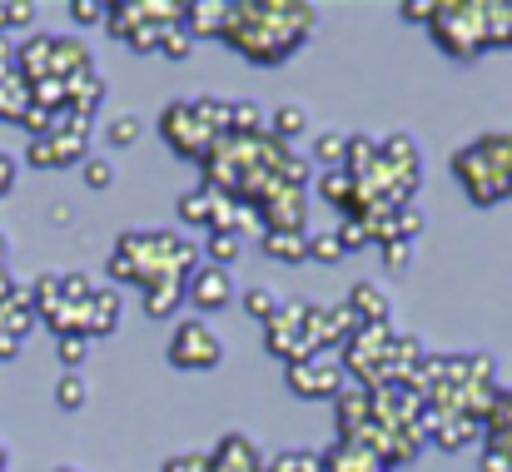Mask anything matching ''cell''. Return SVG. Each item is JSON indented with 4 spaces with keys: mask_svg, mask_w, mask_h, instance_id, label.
Instances as JSON below:
<instances>
[{
    "mask_svg": "<svg viewBox=\"0 0 512 472\" xmlns=\"http://www.w3.org/2000/svg\"><path fill=\"white\" fill-rule=\"evenodd\" d=\"M314 5L299 0H229L219 40L249 65H284L314 35Z\"/></svg>",
    "mask_w": 512,
    "mask_h": 472,
    "instance_id": "6da1fadb",
    "label": "cell"
},
{
    "mask_svg": "<svg viewBox=\"0 0 512 472\" xmlns=\"http://www.w3.org/2000/svg\"><path fill=\"white\" fill-rule=\"evenodd\" d=\"M428 30L453 60H478L512 40V0H433Z\"/></svg>",
    "mask_w": 512,
    "mask_h": 472,
    "instance_id": "7a4b0ae2",
    "label": "cell"
},
{
    "mask_svg": "<svg viewBox=\"0 0 512 472\" xmlns=\"http://www.w3.org/2000/svg\"><path fill=\"white\" fill-rule=\"evenodd\" d=\"M453 179L463 184V194L478 209H493L512 194V130L478 135L473 145H463L453 155Z\"/></svg>",
    "mask_w": 512,
    "mask_h": 472,
    "instance_id": "3957f363",
    "label": "cell"
},
{
    "mask_svg": "<svg viewBox=\"0 0 512 472\" xmlns=\"http://www.w3.org/2000/svg\"><path fill=\"white\" fill-rule=\"evenodd\" d=\"M165 353H170L174 368H189V373H209V368L224 363V343H219V333L204 318H179Z\"/></svg>",
    "mask_w": 512,
    "mask_h": 472,
    "instance_id": "277c9868",
    "label": "cell"
},
{
    "mask_svg": "<svg viewBox=\"0 0 512 472\" xmlns=\"http://www.w3.org/2000/svg\"><path fill=\"white\" fill-rule=\"evenodd\" d=\"M160 135L170 140V150L179 159H199L209 155V145L219 140L209 125H204V115H199V105L194 100H174V105H165V115H160Z\"/></svg>",
    "mask_w": 512,
    "mask_h": 472,
    "instance_id": "5b68a950",
    "label": "cell"
},
{
    "mask_svg": "<svg viewBox=\"0 0 512 472\" xmlns=\"http://www.w3.org/2000/svg\"><path fill=\"white\" fill-rule=\"evenodd\" d=\"M264 348L284 363H299V358H314V343L304 338V299L284 304L279 314L264 323Z\"/></svg>",
    "mask_w": 512,
    "mask_h": 472,
    "instance_id": "8992f818",
    "label": "cell"
},
{
    "mask_svg": "<svg viewBox=\"0 0 512 472\" xmlns=\"http://www.w3.org/2000/svg\"><path fill=\"white\" fill-rule=\"evenodd\" d=\"M289 388H294L299 398H339L343 388H348V378H343V363H339V358H324V353H314V358H299V363H289Z\"/></svg>",
    "mask_w": 512,
    "mask_h": 472,
    "instance_id": "52a82bcc",
    "label": "cell"
},
{
    "mask_svg": "<svg viewBox=\"0 0 512 472\" xmlns=\"http://www.w3.org/2000/svg\"><path fill=\"white\" fill-rule=\"evenodd\" d=\"M184 299L199 309V314H214V309H229L239 294H234V269H219V264H199L184 284Z\"/></svg>",
    "mask_w": 512,
    "mask_h": 472,
    "instance_id": "ba28073f",
    "label": "cell"
},
{
    "mask_svg": "<svg viewBox=\"0 0 512 472\" xmlns=\"http://www.w3.org/2000/svg\"><path fill=\"white\" fill-rule=\"evenodd\" d=\"M204 458H209L204 472H269V458H264L244 433L219 438V443H214V453H204Z\"/></svg>",
    "mask_w": 512,
    "mask_h": 472,
    "instance_id": "9c48e42d",
    "label": "cell"
},
{
    "mask_svg": "<svg viewBox=\"0 0 512 472\" xmlns=\"http://www.w3.org/2000/svg\"><path fill=\"white\" fill-rule=\"evenodd\" d=\"M25 159H30L35 169H65V164H85V159H90V140H75V135H60V130H50L45 140H30Z\"/></svg>",
    "mask_w": 512,
    "mask_h": 472,
    "instance_id": "30bf717a",
    "label": "cell"
},
{
    "mask_svg": "<svg viewBox=\"0 0 512 472\" xmlns=\"http://www.w3.org/2000/svg\"><path fill=\"white\" fill-rule=\"evenodd\" d=\"M140 294H145V314L150 318H174L179 304H184V279L179 274H155V279L140 284Z\"/></svg>",
    "mask_w": 512,
    "mask_h": 472,
    "instance_id": "8fae6325",
    "label": "cell"
},
{
    "mask_svg": "<svg viewBox=\"0 0 512 472\" xmlns=\"http://www.w3.org/2000/svg\"><path fill=\"white\" fill-rule=\"evenodd\" d=\"M50 50H55V35H30L25 45H15V75L25 85L50 80Z\"/></svg>",
    "mask_w": 512,
    "mask_h": 472,
    "instance_id": "7c38bea8",
    "label": "cell"
},
{
    "mask_svg": "<svg viewBox=\"0 0 512 472\" xmlns=\"http://www.w3.org/2000/svg\"><path fill=\"white\" fill-rule=\"evenodd\" d=\"M90 45L85 40H70V35H55V50H50V75L55 80H80L90 75Z\"/></svg>",
    "mask_w": 512,
    "mask_h": 472,
    "instance_id": "4fadbf2b",
    "label": "cell"
},
{
    "mask_svg": "<svg viewBox=\"0 0 512 472\" xmlns=\"http://www.w3.org/2000/svg\"><path fill=\"white\" fill-rule=\"evenodd\" d=\"M343 304L358 314V323H363V328H378V323H388V318H393V309H388V294H383L378 284H368V279H363V284H353Z\"/></svg>",
    "mask_w": 512,
    "mask_h": 472,
    "instance_id": "5bb4252c",
    "label": "cell"
},
{
    "mask_svg": "<svg viewBox=\"0 0 512 472\" xmlns=\"http://www.w3.org/2000/svg\"><path fill=\"white\" fill-rule=\"evenodd\" d=\"M324 472H388V463L363 443H334V453H324Z\"/></svg>",
    "mask_w": 512,
    "mask_h": 472,
    "instance_id": "9a60e30c",
    "label": "cell"
},
{
    "mask_svg": "<svg viewBox=\"0 0 512 472\" xmlns=\"http://www.w3.org/2000/svg\"><path fill=\"white\" fill-rule=\"evenodd\" d=\"M224 15H229V0H184V30H189V40L219 35L224 30Z\"/></svg>",
    "mask_w": 512,
    "mask_h": 472,
    "instance_id": "2e32d148",
    "label": "cell"
},
{
    "mask_svg": "<svg viewBox=\"0 0 512 472\" xmlns=\"http://www.w3.org/2000/svg\"><path fill=\"white\" fill-rule=\"evenodd\" d=\"M259 249L279 264H304L309 259V229L304 234H289V229H274V234H259Z\"/></svg>",
    "mask_w": 512,
    "mask_h": 472,
    "instance_id": "e0dca14e",
    "label": "cell"
},
{
    "mask_svg": "<svg viewBox=\"0 0 512 472\" xmlns=\"http://www.w3.org/2000/svg\"><path fill=\"white\" fill-rule=\"evenodd\" d=\"M115 323H120V294H115V289H95L90 304H85V328H90V338L115 333Z\"/></svg>",
    "mask_w": 512,
    "mask_h": 472,
    "instance_id": "ac0fdd59",
    "label": "cell"
},
{
    "mask_svg": "<svg viewBox=\"0 0 512 472\" xmlns=\"http://www.w3.org/2000/svg\"><path fill=\"white\" fill-rule=\"evenodd\" d=\"M319 194H324V199L339 209L343 219L358 209V179H348L343 169H324V174H319Z\"/></svg>",
    "mask_w": 512,
    "mask_h": 472,
    "instance_id": "d6986e66",
    "label": "cell"
},
{
    "mask_svg": "<svg viewBox=\"0 0 512 472\" xmlns=\"http://www.w3.org/2000/svg\"><path fill=\"white\" fill-rule=\"evenodd\" d=\"M65 90H70V110H80V115H100V100H105V80L90 70V75H80V80H65Z\"/></svg>",
    "mask_w": 512,
    "mask_h": 472,
    "instance_id": "ffe728a7",
    "label": "cell"
},
{
    "mask_svg": "<svg viewBox=\"0 0 512 472\" xmlns=\"http://www.w3.org/2000/svg\"><path fill=\"white\" fill-rule=\"evenodd\" d=\"M30 110V90L20 75H5L0 80V125H20V115Z\"/></svg>",
    "mask_w": 512,
    "mask_h": 472,
    "instance_id": "44dd1931",
    "label": "cell"
},
{
    "mask_svg": "<svg viewBox=\"0 0 512 472\" xmlns=\"http://www.w3.org/2000/svg\"><path fill=\"white\" fill-rule=\"evenodd\" d=\"M304 130H309V110H304V105H279V110L269 115V135H274V140H284V145H289V140H299Z\"/></svg>",
    "mask_w": 512,
    "mask_h": 472,
    "instance_id": "7402d4cb",
    "label": "cell"
},
{
    "mask_svg": "<svg viewBox=\"0 0 512 472\" xmlns=\"http://www.w3.org/2000/svg\"><path fill=\"white\" fill-rule=\"evenodd\" d=\"M373 159H378V140L348 135V155H343V174H348V179H363V174L373 169Z\"/></svg>",
    "mask_w": 512,
    "mask_h": 472,
    "instance_id": "603a6c76",
    "label": "cell"
},
{
    "mask_svg": "<svg viewBox=\"0 0 512 472\" xmlns=\"http://www.w3.org/2000/svg\"><path fill=\"white\" fill-rule=\"evenodd\" d=\"M229 135H269V115L249 100H234L229 110Z\"/></svg>",
    "mask_w": 512,
    "mask_h": 472,
    "instance_id": "cb8c5ba5",
    "label": "cell"
},
{
    "mask_svg": "<svg viewBox=\"0 0 512 472\" xmlns=\"http://www.w3.org/2000/svg\"><path fill=\"white\" fill-rule=\"evenodd\" d=\"M209 264H219V269H234L239 264V254H244V239L239 234H209V244L199 249Z\"/></svg>",
    "mask_w": 512,
    "mask_h": 472,
    "instance_id": "d4e9b609",
    "label": "cell"
},
{
    "mask_svg": "<svg viewBox=\"0 0 512 472\" xmlns=\"http://www.w3.org/2000/svg\"><path fill=\"white\" fill-rule=\"evenodd\" d=\"M55 403H60L65 413H80V408L90 403V383H85L80 373H60V383H55Z\"/></svg>",
    "mask_w": 512,
    "mask_h": 472,
    "instance_id": "484cf974",
    "label": "cell"
},
{
    "mask_svg": "<svg viewBox=\"0 0 512 472\" xmlns=\"http://www.w3.org/2000/svg\"><path fill=\"white\" fill-rule=\"evenodd\" d=\"M239 304H244V314L259 318V323H269V318L284 309V299H279V289H249V294H239Z\"/></svg>",
    "mask_w": 512,
    "mask_h": 472,
    "instance_id": "4316f807",
    "label": "cell"
},
{
    "mask_svg": "<svg viewBox=\"0 0 512 472\" xmlns=\"http://www.w3.org/2000/svg\"><path fill=\"white\" fill-rule=\"evenodd\" d=\"M209 204H214V189H189V194H179V219L184 224H209Z\"/></svg>",
    "mask_w": 512,
    "mask_h": 472,
    "instance_id": "83f0119b",
    "label": "cell"
},
{
    "mask_svg": "<svg viewBox=\"0 0 512 472\" xmlns=\"http://www.w3.org/2000/svg\"><path fill=\"white\" fill-rule=\"evenodd\" d=\"M358 328H363V323H358V314H353L348 304H334V309H329V348H343Z\"/></svg>",
    "mask_w": 512,
    "mask_h": 472,
    "instance_id": "f1b7e54d",
    "label": "cell"
},
{
    "mask_svg": "<svg viewBox=\"0 0 512 472\" xmlns=\"http://www.w3.org/2000/svg\"><path fill=\"white\" fill-rule=\"evenodd\" d=\"M343 254H348V249L339 244V234H334V229H324V234H309V259H314V264H339Z\"/></svg>",
    "mask_w": 512,
    "mask_h": 472,
    "instance_id": "f546056e",
    "label": "cell"
},
{
    "mask_svg": "<svg viewBox=\"0 0 512 472\" xmlns=\"http://www.w3.org/2000/svg\"><path fill=\"white\" fill-rule=\"evenodd\" d=\"M343 155H348V135H334V130H329V135H319V140H314V159H319V164L343 169Z\"/></svg>",
    "mask_w": 512,
    "mask_h": 472,
    "instance_id": "4dcf8cb0",
    "label": "cell"
},
{
    "mask_svg": "<svg viewBox=\"0 0 512 472\" xmlns=\"http://www.w3.org/2000/svg\"><path fill=\"white\" fill-rule=\"evenodd\" d=\"M140 130H145V125H140V115H115V120H110V130H105V140H110L115 150H125V145H135V140H140Z\"/></svg>",
    "mask_w": 512,
    "mask_h": 472,
    "instance_id": "1f68e13d",
    "label": "cell"
},
{
    "mask_svg": "<svg viewBox=\"0 0 512 472\" xmlns=\"http://www.w3.org/2000/svg\"><path fill=\"white\" fill-rule=\"evenodd\" d=\"M55 353H60V363H65V373H80V363L90 358V338H55Z\"/></svg>",
    "mask_w": 512,
    "mask_h": 472,
    "instance_id": "d6a6232c",
    "label": "cell"
},
{
    "mask_svg": "<svg viewBox=\"0 0 512 472\" xmlns=\"http://www.w3.org/2000/svg\"><path fill=\"white\" fill-rule=\"evenodd\" d=\"M269 472H324V458L319 453H279Z\"/></svg>",
    "mask_w": 512,
    "mask_h": 472,
    "instance_id": "836d02e7",
    "label": "cell"
},
{
    "mask_svg": "<svg viewBox=\"0 0 512 472\" xmlns=\"http://www.w3.org/2000/svg\"><path fill=\"white\" fill-rule=\"evenodd\" d=\"M80 174H85V184H90V189H110V184H115V164H110V159H100V155L85 159V164H80Z\"/></svg>",
    "mask_w": 512,
    "mask_h": 472,
    "instance_id": "e575fe53",
    "label": "cell"
},
{
    "mask_svg": "<svg viewBox=\"0 0 512 472\" xmlns=\"http://www.w3.org/2000/svg\"><path fill=\"white\" fill-rule=\"evenodd\" d=\"M189 50H194L189 30H184V25H170L165 40H160V55H165V60H189Z\"/></svg>",
    "mask_w": 512,
    "mask_h": 472,
    "instance_id": "d590c367",
    "label": "cell"
},
{
    "mask_svg": "<svg viewBox=\"0 0 512 472\" xmlns=\"http://www.w3.org/2000/svg\"><path fill=\"white\" fill-rule=\"evenodd\" d=\"M334 234H339V244L348 249V254H353V249H368V244H373V239H368V224H363V219H343Z\"/></svg>",
    "mask_w": 512,
    "mask_h": 472,
    "instance_id": "8d00e7d4",
    "label": "cell"
},
{
    "mask_svg": "<svg viewBox=\"0 0 512 472\" xmlns=\"http://www.w3.org/2000/svg\"><path fill=\"white\" fill-rule=\"evenodd\" d=\"M393 229H398V239H403V244H413V239L423 234V214H418L413 204H403V209L393 214Z\"/></svg>",
    "mask_w": 512,
    "mask_h": 472,
    "instance_id": "74e56055",
    "label": "cell"
},
{
    "mask_svg": "<svg viewBox=\"0 0 512 472\" xmlns=\"http://www.w3.org/2000/svg\"><path fill=\"white\" fill-rule=\"evenodd\" d=\"M383 249V264L393 269V274H408V259H413V244H403V239H388V244H378Z\"/></svg>",
    "mask_w": 512,
    "mask_h": 472,
    "instance_id": "f35d334b",
    "label": "cell"
},
{
    "mask_svg": "<svg viewBox=\"0 0 512 472\" xmlns=\"http://www.w3.org/2000/svg\"><path fill=\"white\" fill-rule=\"evenodd\" d=\"M70 15L80 25H100L105 20V0H70Z\"/></svg>",
    "mask_w": 512,
    "mask_h": 472,
    "instance_id": "ab89813d",
    "label": "cell"
},
{
    "mask_svg": "<svg viewBox=\"0 0 512 472\" xmlns=\"http://www.w3.org/2000/svg\"><path fill=\"white\" fill-rule=\"evenodd\" d=\"M160 40H165V30H160V25H140V30H135V35H130L125 45L145 55V50H160Z\"/></svg>",
    "mask_w": 512,
    "mask_h": 472,
    "instance_id": "60d3db41",
    "label": "cell"
},
{
    "mask_svg": "<svg viewBox=\"0 0 512 472\" xmlns=\"http://www.w3.org/2000/svg\"><path fill=\"white\" fill-rule=\"evenodd\" d=\"M204 453H174V458H165V472H204Z\"/></svg>",
    "mask_w": 512,
    "mask_h": 472,
    "instance_id": "b9f144b4",
    "label": "cell"
},
{
    "mask_svg": "<svg viewBox=\"0 0 512 472\" xmlns=\"http://www.w3.org/2000/svg\"><path fill=\"white\" fill-rule=\"evenodd\" d=\"M398 15H408V20H433V0H403Z\"/></svg>",
    "mask_w": 512,
    "mask_h": 472,
    "instance_id": "7bdbcfd3",
    "label": "cell"
},
{
    "mask_svg": "<svg viewBox=\"0 0 512 472\" xmlns=\"http://www.w3.org/2000/svg\"><path fill=\"white\" fill-rule=\"evenodd\" d=\"M5 75H15V45L0 35V80H5Z\"/></svg>",
    "mask_w": 512,
    "mask_h": 472,
    "instance_id": "ee69618b",
    "label": "cell"
},
{
    "mask_svg": "<svg viewBox=\"0 0 512 472\" xmlns=\"http://www.w3.org/2000/svg\"><path fill=\"white\" fill-rule=\"evenodd\" d=\"M483 472H512V463L503 458V453H493V448H488V453H483Z\"/></svg>",
    "mask_w": 512,
    "mask_h": 472,
    "instance_id": "f6af8a7d",
    "label": "cell"
},
{
    "mask_svg": "<svg viewBox=\"0 0 512 472\" xmlns=\"http://www.w3.org/2000/svg\"><path fill=\"white\" fill-rule=\"evenodd\" d=\"M20 353V338L15 333H0V358H15Z\"/></svg>",
    "mask_w": 512,
    "mask_h": 472,
    "instance_id": "bcb514c9",
    "label": "cell"
},
{
    "mask_svg": "<svg viewBox=\"0 0 512 472\" xmlns=\"http://www.w3.org/2000/svg\"><path fill=\"white\" fill-rule=\"evenodd\" d=\"M5 463H10V453H5V443H0V472H5Z\"/></svg>",
    "mask_w": 512,
    "mask_h": 472,
    "instance_id": "7dc6e473",
    "label": "cell"
},
{
    "mask_svg": "<svg viewBox=\"0 0 512 472\" xmlns=\"http://www.w3.org/2000/svg\"><path fill=\"white\" fill-rule=\"evenodd\" d=\"M60 472H75V468H60Z\"/></svg>",
    "mask_w": 512,
    "mask_h": 472,
    "instance_id": "c3c4849f",
    "label": "cell"
},
{
    "mask_svg": "<svg viewBox=\"0 0 512 472\" xmlns=\"http://www.w3.org/2000/svg\"><path fill=\"white\" fill-rule=\"evenodd\" d=\"M508 50H512V40H508Z\"/></svg>",
    "mask_w": 512,
    "mask_h": 472,
    "instance_id": "681fc988",
    "label": "cell"
}]
</instances>
